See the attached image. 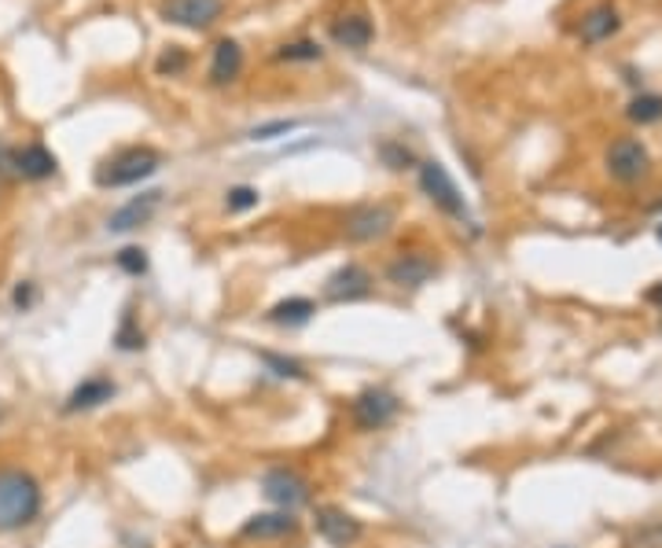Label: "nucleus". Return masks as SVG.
Returning <instances> with one entry per match:
<instances>
[{
	"mask_svg": "<svg viewBox=\"0 0 662 548\" xmlns=\"http://www.w3.org/2000/svg\"><path fill=\"white\" fill-rule=\"evenodd\" d=\"M162 203V192H144V196H133L126 207H118L115 214L107 218V232H133L140 225H148L151 214L159 210Z\"/></svg>",
	"mask_w": 662,
	"mask_h": 548,
	"instance_id": "15",
	"label": "nucleus"
},
{
	"mask_svg": "<svg viewBox=\"0 0 662 548\" xmlns=\"http://www.w3.org/2000/svg\"><path fill=\"white\" fill-rule=\"evenodd\" d=\"M417 177H420V192L431 199L434 207L449 214L453 221H471V210H467V199L460 196L456 181L449 177V170L439 159H423L417 162Z\"/></svg>",
	"mask_w": 662,
	"mask_h": 548,
	"instance_id": "3",
	"label": "nucleus"
},
{
	"mask_svg": "<svg viewBox=\"0 0 662 548\" xmlns=\"http://www.w3.org/2000/svg\"><path fill=\"white\" fill-rule=\"evenodd\" d=\"M313 527H317L321 541H328L332 548H350L365 538L361 519L350 516V512L339 505H321L317 516H313Z\"/></svg>",
	"mask_w": 662,
	"mask_h": 548,
	"instance_id": "10",
	"label": "nucleus"
},
{
	"mask_svg": "<svg viewBox=\"0 0 662 548\" xmlns=\"http://www.w3.org/2000/svg\"><path fill=\"white\" fill-rule=\"evenodd\" d=\"M313 317H317V302L302 298V295L276 302V306L265 313V320L269 324H280V328H302V324H309Z\"/></svg>",
	"mask_w": 662,
	"mask_h": 548,
	"instance_id": "19",
	"label": "nucleus"
},
{
	"mask_svg": "<svg viewBox=\"0 0 662 548\" xmlns=\"http://www.w3.org/2000/svg\"><path fill=\"white\" fill-rule=\"evenodd\" d=\"M8 166H11V173L22 177V181H49V177L60 170V159H55L44 144L33 140V144H27V148L11 151Z\"/></svg>",
	"mask_w": 662,
	"mask_h": 548,
	"instance_id": "13",
	"label": "nucleus"
},
{
	"mask_svg": "<svg viewBox=\"0 0 662 548\" xmlns=\"http://www.w3.org/2000/svg\"><path fill=\"white\" fill-rule=\"evenodd\" d=\"M619 30H622L619 8H614V4H597V8H589L586 15H581L578 38L586 44H603V41H611Z\"/></svg>",
	"mask_w": 662,
	"mask_h": 548,
	"instance_id": "17",
	"label": "nucleus"
},
{
	"mask_svg": "<svg viewBox=\"0 0 662 548\" xmlns=\"http://www.w3.org/2000/svg\"><path fill=\"white\" fill-rule=\"evenodd\" d=\"M162 166V155L148 148V144H137V148H122L118 155H111V159L96 170V185L99 188H133L140 181H148V177L159 173Z\"/></svg>",
	"mask_w": 662,
	"mask_h": 548,
	"instance_id": "2",
	"label": "nucleus"
},
{
	"mask_svg": "<svg viewBox=\"0 0 662 548\" xmlns=\"http://www.w3.org/2000/svg\"><path fill=\"white\" fill-rule=\"evenodd\" d=\"M115 342H118V350H140V346H144V331L137 328L133 313H126V317H122L118 331H115Z\"/></svg>",
	"mask_w": 662,
	"mask_h": 548,
	"instance_id": "25",
	"label": "nucleus"
},
{
	"mask_svg": "<svg viewBox=\"0 0 662 548\" xmlns=\"http://www.w3.org/2000/svg\"><path fill=\"white\" fill-rule=\"evenodd\" d=\"M398 225V210L390 203H357L343 218V240L346 243H379L387 240Z\"/></svg>",
	"mask_w": 662,
	"mask_h": 548,
	"instance_id": "4",
	"label": "nucleus"
},
{
	"mask_svg": "<svg viewBox=\"0 0 662 548\" xmlns=\"http://www.w3.org/2000/svg\"><path fill=\"white\" fill-rule=\"evenodd\" d=\"M328 38L339 44V49H350V52H365L368 44H372V38H376V27H372V19L368 15H343V19H335L332 27H328Z\"/></svg>",
	"mask_w": 662,
	"mask_h": 548,
	"instance_id": "16",
	"label": "nucleus"
},
{
	"mask_svg": "<svg viewBox=\"0 0 662 548\" xmlns=\"http://www.w3.org/2000/svg\"><path fill=\"white\" fill-rule=\"evenodd\" d=\"M118 394V387L111 383L107 376H88V379H82L71 394H66V401H63V412H93V409H99V405H107L111 398Z\"/></svg>",
	"mask_w": 662,
	"mask_h": 548,
	"instance_id": "14",
	"label": "nucleus"
},
{
	"mask_svg": "<svg viewBox=\"0 0 662 548\" xmlns=\"http://www.w3.org/2000/svg\"><path fill=\"white\" fill-rule=\"evenodd\" d=\"M302 523L295 519V512H258V516H251L240 527V538L243 541H287L295 538Z\"/></svg>",
	"mask_w": 662,
	"mask_h": 548,
	"instance_id": "12",
	"label": "nucleus"
},
{
	"mask_svg": "<svg viewBox=\"0 0 662 548\" xmlns=\"http://www.w3.org/2000/svg\"><path fill=\"white\" fill-rule=\"evenodd\" d=\"M401 417V398L387 387H365L350 401V420L357 431H383Z\"/></svg>",
	"mask_w": 662,
	"mask_h": 548,
	"instance_id": "5",
	"label": "nucleus"
},
{
	"mask_svg": "<svg viewBox=\"0 0 662 548\" xmlns=\"http://www.w3.org/2000/svg\"><path fill=\"white\" fill-rule=\"evenodd\" d=\"M258 203H262V192L251 185H235L224 192V210H229V214H246V210H254Z\"/></svg>",
	"mask_w": 662,
	"mask_h": 548,
	"instance_id": "21",
	"label": "nucleus"
},
{
	"mask_svg": "<svg viewBox=\"0 0 662 548\" xmlns=\"http://www.w3.org/2000/svg\"><path fill=\"white\" fill-rule=\"evenodd\" d=\"M295 129H298V122L280 118V122H269V126L251 129V140H276V137H287V133H295Z\"/></svg>",
	"mask_w": 662,
	"mask_h": 548,
	"instance_id": "28",
	"label": "nucleus"
},
{
	"mask_svg": "<svg viewBox=\"0 0 662 548\" xmlns=\"http://www.w3.org/2000/svg\"><path fill=\"white\" fill-rule=\"evenodd\" d=\"M376 287V276L357 262H346L339 265L328 280H324V298L335 302V306H346V302H361L372 295Z\"/></svg>",
	"mask_w": 662,
	"mask_h": 548,
	"instance_id": "9",
	"label": "nucleus"
},
{
	"mask_svg": "<svg viewBox=\"0 0 662 548\" xmlns=\"http://www.w3.org/2000/svg\"><path fill=\"white\" fill-rule=\"evenodd\" d=\"M159 15L170 27L203 33L210 27H218V19L224 15V0H162Z\"/></svg>",
	"mask_w": 662,
	"mask_h": 548,
	"instance_id": "8",
	"label": "nucleus"
},
{
	"mask_svg": "<svg viewBox=\"0 0 662 548\" xmlns=\"http://www.w3.org/2000/svg\"><path fill=\"white\" fill-rule=\"evenodd\" d=\"M626 115H630V122H637V126H655V122H662V96L637 93L630 99V107H626Z\"/></svg>",
	"mask_w": 662,
	"mask_h": 548,
	"instance_id": "20",
	"label": "nucleus"
},
{
	"mask_svg": "<svg viewBox=\"0 0 662 548\" xmlns=\"http://www.w3.org/2000/svg\"><path fill=\"white\" fill-rule=\"evenodd\" d=\"M210 85H232L243 74V49L240 41L224 38L214 44V60H210Z\"/></svg>",
	"mask_w": 662,
	"mask_h": 548,
	"instance_id": "18",
	"label": "nucleus"
},
{
	"mask_svg": "<svg viewBox=\"0 0 662 548\" xmlns=\"http://www.w3.org/2000/svg\"><path fill=\"white\" fill-rule=\"evenodd\" d=\"M262 361H265V368L273 376H280V379H309V372H306V365L302 361H295V357H284V354H262Z\"/></svg>",
	"mask_w": 662,
	"mask_h": 548,
	"instance_id": "22",
	"label": "nucleus"
},
{
	"mask_svg": "<svg viewBox=\"0 0 662 548\" xmlns=\"http://www.w3.org/2000/svg\"><path fill=\"white\" fill-rule=\"evenodd\" d=\"M262 494L269 505L280 512H298L313 500V483L302 472H295V467L280 464V467H269L262 475Z\"/></svg>",
	"mask_w": 662,
	"mask_h": 548,
	"instance_id": "6",
	"label": "nucleus"
},
{
	"mask_svg": "<svg viewBox=\"0 0 662 548\" xmlns=\"http://www.w3.org/2000/svg\"><path fill=\"white\" fill-rule=\"evenodd\" d=\"M44 508L41 483L27 467H0V534H19L38 523Z\"/></svg>",
	"mask_w": 662,
	"mask_h": 548,
	"instance_id": "1",
	"label": "nucleus"
},
{
	"mask_svg": "<svg viewBox=\"0 0 662 548\" xmlns=\"http://www.w3.org/2000/svg\"><path fill=\"white\" fill-rule=\"evenodd\" d=\"M155 71H159V77H177V74H185L188 71V55H185V49H166L162 55H159V63H155Z\"/></svg>",
	"mask_w": 662,
	"mask_h": 548,
	"instance_id": "26",
	"label": "nucleus"
},
{
	"mask_svg": "<svg viewBox=\"0 0 662 548\" xmlns=\"http://www.w3.org/2000/svg\"><path fill=\"white\" fill-rule=\"evenodd\" d=\"M655 236H659V243H662V221H659V229H655Z\"/></svg>",
	"mask_w": 662,
	"mask_h": 548,
	"instance_id": "32",
	"label": "nucleus"
},
{
	"mask_svg": "<svg viewBox=\"0 0 662 548\" xmlns=\"http://www.w3.org/2000/svg\"><path fill=\"white\" fill-rule=\"evenodd\" d=\"M321 55H324V49L317 41H291L276 52V60L280 63H317Z\"/></svg>",
	"mask_w": 662,
	"mask_h": 548,
	"instance_id": "23",
	"label": "nucleus"
},
{
	"mask_svg": "<svg viewBox=\"0 0 662 548\" xmlns=\"http://www.w3.org/2000/svg\"><path fill=\"white\" fill-rule=\"evenodd\" d=\"M637 548H662V527H648L641 538H637Z\"/></svg>",
	"mask_w": 662,
	"mask_h": 548,
	"instance_id": "29",
	"label": "nucleus"
},
{
	"mask_svg": "<svg viewBox=\"0 0 662 548\" xmlns=\"http://www.w3.org/2000/svg\"><path fill=\"white\" fill-rule=\"evenodd\" d=\"M648 302H652V306H659V309H662V280H659V284H655L652 291H648Z\"/></svg>",
	"mask_w": 662,
	"mask_h": 548,
	"instance_id": "31",
	"label": "nucleus"
},
{
	"mask_svg": "<svg viewBox=\"0 0 662 548\" xmlns=\"http://www.w3.org/2000/svg\"><path fill=\"white\" fill-rule=\"evenodd\" d=\"M118 270L129 276H144L148 273V251L144 247H122L118 251Z\"/></svg>",
	"mask_w": 662,
	"mask_h": 548,
	"instance_id": "27",
	"label": "nucleus"
},
{
	"mask_svg": "<svg viewBox=\"0 0 662 548\" xmlns=\"http://www.w3.org/2000/svg\"><path fill=\"white\" fill-rule=\"evenodd\" d=\"M379 159H383V166H390V170H409V166H417V159H412V151L406 148V144L398 140H379Z\"/></svg>",
	"mask_w": 662,
	"mask_h": 548,
	"instance_id": "24",
	"label": "nucleus"
},
{
	"mask_svg": "<svg viewBox=\"0 0 662 548\" xmlns=\"http://www.w3.org/2000/svg\"><path fill=\"white\" fill-rule=\"evenodd\" d=\"M434 276H439V262H434L428 251H401L398 259L387 265V280L406 291L428 287Z\"/></svg>",
	"mask_w": 662,
	"mask_h": 548,
	"instance_id": "11",
	"label": "nucleus"
},
{
	"mask_svg": "<svg viewBox=\"0 0 662 548\" xmlns=\"http://www.w3.org/2000/svg\"><path fill=\"white\" fill-rule=\"evenodd\" d=\"M30 302H33V291H30V287H15V306L27 309Z\"/></svg>",
	"mask_w": 662,
	"mask_h": 548,
	"instance_id": "30",
	"label": "nucleus"
},
{
	"mask_svg": "<svg viewBox=\"0 0 662 548\" xmlns=\"http://www.w3.org/2000/svg\"><path fill=\"white\" fill-rule=\"evenodd\" d=\"M608 162V173L614 177L619 185H641L648 173H652V155L637 137H619L603 155Z\"/></svg>",
	"mask_w": 662,
	"mask_h": 548,
	"instance_id": "7",
	"label": "nucleus"
}]
</instances>
